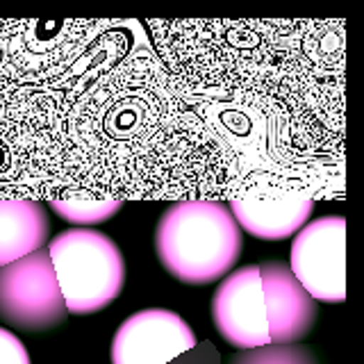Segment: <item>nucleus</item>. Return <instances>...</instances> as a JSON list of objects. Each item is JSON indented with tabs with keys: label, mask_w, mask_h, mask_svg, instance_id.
<instances>
[{
	"label": "nucleus",
	"mask_w": 364,
	"mask_h": 364,
	"mask_svg": "<svg viewBox=\"0 0 364 364\" xmlns=\"http://www.w3.org/2000/svg\"><path fill=\"white\" fill-rule=\"evenodd\" d=\"M242 246V228L219 200L173 203L155 228L159 264L185 284H210L228 276Z\"/></svg>",
	"instance_id": "nucleus-1"
},
{
	"label": "nucleus",
	"mask_w": 364,
	"mask_h": 364,
	"mask_svg": "<svg viewBox=\"0 0 364 364\" xmlns=\"http://www.w3.org/2000/svg\"><path fill=\"white\" fill-rule=\"evenodd\" d=\"M50 264L68 314H94L119 299L125 284V259L107 235L71 228L48 248Z\"/></svg>",
	"instance_id": "nucleus-2"
},
{
	"label": "nucleus",
	"mask_w": 364,
	"mask_h": 364,
	"mask_svg": "<svg viewBox=\"0 0 364 364\" xmlns=\"http://www.w3.org/2000/svg\"><path fill=\"white\" fill-rule=\"evenodd\" d=\"M228 210L248 235L262 242H282L310 223L314 198L299 182L257 173L232 193Z\"/></svg>",
	"instance_id": "nucleus-3"
},
{
	"label": "nucleus",
	"mask_w": 364,
	"mask_h": 364,
	"mask_svg": "<svg viewBox=\"0 0 364 364\" xmlns=\"http://www.w3.org/2000/svg\"><path fill=\"white\" fill-rule=\"evenodd\" d=\"M66 305L48 250L0 269V321L26 333H43L66 318Z\"/></svg>",
	"instance_id": "nucleus-4"
},
{
	"label": "nucleus",
	"mask_w": 364,
	"mask_h": 364,
	"mask_svg": "<svg viewBox=\"0 0 364 364\" xmlns=\"http://www.w3.org/2000/svg\"><path fill=\"white\" fill-rule=\"evenodd\" d=\"M289 271L314 301L346 299V219L339 214L305 223L294 235Z\"/></svg>",
	"instance_id": "nucleus-5"
},
{
	"label": "nucleus",
	"mask_w": 364,
	"mask_h": 364,
	"mask_svg": "<svg viewBox=\"0 0 364 364\" xmlns=\"http://www.w3.org/2000/svg\"><path fill=\"white\" fill-rule=\"evenodd\" d=\"M196 344V335L180 314L148 307L119 326L112 339V364H168Z\"/></svg>",
	"instance_id": "nucleus-6"
},
{
	"label": "nucleus",
	"mask_w": 364,
	"mask_h": 364,
	"mask_svg": "<svg viewBox=\"0 0 364 364\" xmlns=\"http://www.w3.org/2000/svg\"><path fill=\"white\" fill-rule=\"evenodd\" d=\"M212 318L219 335L239 350L271 344L257 264L237 269L221 280L212 296Z\"/></svg>",
	"instance_id": "nucleus-7"
},
{
	"label": "nucleus",
	"mask_w": 364,
	"mask_h": 364,
	"mask_svg": "<svg viewBox=\"0 0 364 364\" xmlns=\"http://www.w3.org/2000/svg\"><path fill=\"white\" fill-rule=\"evenodd\" d=\"M269 341L276 346H289L312 333L316 323V303L282 262H262L257 264Z\"/></svg>",
	"instance_id": "nucleus-8"
},
{
	"label": "nucleus",
	"mask_w": 364,
	"mask_h": 364,
	"mask_svg": "<svg viewBox=\"0 0 364 364\" xmlns=\"http://www.w3.org/2000/svg\"><path fill=\"white\" fill-rule=\"evenodd\" d=\"M50 237L46 208L28 196H0V269L43 248Z\"/></svg>",
	"instance_id": "nucleus-9"
},
{
	"label": "nucleus",
	"mask_w": 364,
	"mask_h": 364,
	"mask_svg": "<svg viewBox=\"0 0 364 364\" xmlns=\"http://www.w3.org/2000/svg\"><path fill=\"white\" fill-rule=\"evenodd\" d=\"M50 208L64 221L89 228L112 219L123 208V198L109 191H91V189H60L50 196Z\"/></svg>",
	"instance_id": "nucleus-10"
},
{
	"label": "nucleus",
	"mask_w": 364,
	"mask_h": 364,
	"mask_svg": "<svg viewBox=\"0 0 364 364\" xmlns=\"http://www.w3.org/2000/svg\"><path fill=\"white\" fill-rule=\"evenodd\" d=\"M228 364H318L316 355L305 346H276L267 344L250 350H239Z\"/></svg>",
	"instance_id": "nucleus-11"
},
{
	"label": "nucleus",
	"mask_w": 364,
	"mask_h": 364,
	"mask_svg": "<svg viewBox=\"0 0 364 364\" xmlns=\"http://www.w3.org/2000/svg\"><path fill=\"white\" fill-rule=\"evenodd\" d=\"M0 364H30L23 341L7 328H0Z\"/></svg>",
	"instance_id": "nucleus-12"
},
{
	"label": "nucleus",
	"mask_w": 364,
	"mask_h": 364,
	"mask_svg": "<svg viewBox=\"0 0 364 364\" xmlns=\"http://www.w3.org/2000/svg\"><path fill=\"white\" fill-rule=\"evenodd\" d=\"M168 364H219V353H216L210 339H205L203 344H196L176 360H171Z\"/></svg>",
	"instance_id": "nucleus-13"
}]
</instances>
